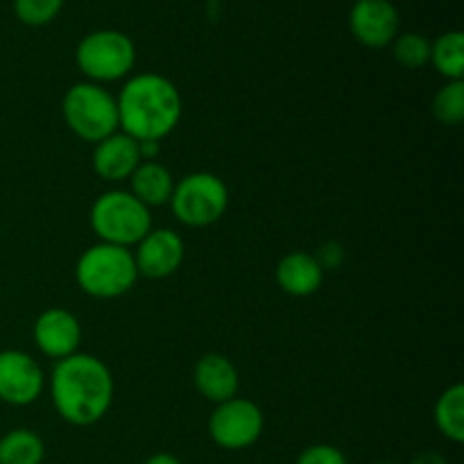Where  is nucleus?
Returning a JSON list of instances; mask_svg holds the SVG:
<instances>
[{
    "mask_svg": "<svg viewBox=\"0 0 464 464\" xmlns=\"http://www.w3.org/2000/svg\"><path fill=\"white\" fill-rule=\"evenodd\" d=\"M50 399L66 424L93 426L113 403L111 370L93 353H72L50 372Z\"/></svg>",
    "mask_w": 464,
    "mask_h": 464,
    "instance_id": "1",
    "label": "nucleus"
},
{
    "mask_svg": "<svg viewBox=\"0 0 464 464\" xmlns=\"http://www.w3.org/2000/svg\"><path fill=\"white\" fill-rule=\"evenodd\" d=\"M121 131L139 143H161L179 125L184 102L175 82L159 72H139L127 77L116 98Z\"/></svg>",
    "mask_w": 464,
    "mask_h": 464,
    "instance_id": "2",
    "label": "nucleus"
},
{
    "mask_svg": "<svg viewBox=\"0 0 464 464\" xmlns=\"http://www.w3.org/2000/svg\"><path fill=\"white\" fill-rule=\"evenodd\" d=\"M75 281L80 290L95 299H116L130 293L139 281L130 247L95 243L77 258Z\"/></svg>",
    "mask_w": 464,
    "mask_h": 464,
    "instance_id": "3",
    "label": "nucleus"
},
{
    "mask_svg": "<svg viewBox=\"0 0 464 464\" xmlns=\"http://www.w3.org/2000/svg\"><path fill=\"white\" fill-rule=\"evenodd\" d=\"M89 222L98 243L136 247L152 229V213L130 190L113 188L98 195L91 204Z\"/></svg>",
    "mask_w": 464,
    "mask_h": 464,
    "instance_id": "4",
    "label": "nucleus"
},
{
    "mask_svg": "<svg viewBox=\"0 0 464 464\" xmlns=\"http://www.w3.org/2000/svg\"><path fill=\"white\" fill-rule=\"evenodd\" d=\"M62 116L68 130L84 143H100L121 130L116 98L95 82H77L62 100Z\"/></svg>",
    "mask_w": 464,
    "mask_h": 464,
    "instance_id": "5",
    "label": "nucleus"
},
{
    "mask_svg": "<svg viewBox=\"0 0 464 464\" xmlns=\"http://www.w3.org/2000/svg\"><path fill=\"white\" fill-rule=\"evenodd\" d=\"M75 63L86 82L109 84L127 80L136 66V45L121 30H95L80 39Z\"/></svg>",
    "mask_w": 464,
    "mask_h": 464,
    "instance_id": "6",
    "label": "nucleus"
},
{
    "mask_svg": "<svg viewBox=\"0 0 464 464\" xmlns=\"http://www.w3.org/2000/svg\"><path fill=\"white\" fill-rule=\"evenodd\" d=\"M170 208L177 220L193 229L216 225L229 208V188L213 172H190L175 181Z\"/></svg>",
    "mask_w": 464,
    "mask_h": 464,
    "instance_id": "7",
    "label": "nucleus"
},
{
    "mask_svg": "<svg viewBox=\"0 0 464 464\" xmlns=\"http://www.w3.org/2000/svg\"><path fill=\"white\" fill-rule=\"evenodd\" d=\"M266 430L261 406L249 399L234 397L218 403L208 417V438L225 451H243L254 447Z\"/></svg>",
    "mask_w": 464,
    "mask_h": 464,
    "instance_id": "8",
    "label": "nucleus"
},
{
    "mask_svg": "<svg viewBox=\"0 0 464 464\" xmlns=\"http://www.w3.org/2000/svg\"><path fill=\"white\" fill-rule=\"evenodd\" d=\"M44 367L27 352H0V401L7 406H30L44 394Z\"/></svg>",
    "mask_w": 464,
    "mask_h": 464,
    "instance_id": "9",
    "label": "nucleus"
},
{
    "mask_svg": "<svg viewBox=\"0 0 464 464\" xmlns=\"http://www.w3.org/2000/svg\"><path fill=\"white\" fill-rule=\"evenodd\" d=\"M401 16L392 0H356L349 9V32L365 48H388L399 34Z\"/></svg>",
    "mask_w": 464,
    "mask_h": 464,
    "instance_id": "10",
    "label": "nucleus"
},
{
    "mask_svg": "<svg viewBox=\"0 0 464 464\" xmlns=\"http://www.w3.org/2000/svg\"><path fill=\"white\" fill-rule=\"evenodd\" d=\"M136 261L139 276L148 279H168L181 267L186 256V245L177 231L168 227H157L150 229L140 238L136 249H131Z\"/></svg>",
    "mask_w": 464,
    "mask_h": 464,
    "instance_id": "11",
    "label": "nucleus"
},
{
    "mask_svg": "<svg viewBox=\"0 0 464 464\" xmlns=\"http://www.w3.org/2000/svg\"><path fill=\"white\" fill-rule=\"evenodd\" d=\"M32 335H34V344L44 356L62 361V358L77 353V349H80L82 324L66 308H45L36 317Z\"/></svg>",
    "mask_w": 464,
    "mask_h": 464,
    "instance_id": "12",
    "label": "nucleus"
},
{
    "mask_svg": "<svg viewBox=\"0 0 464 464\" xmlns=\"http://www.w3.org/2000/svg\"><path fill=\"white\" fill-rule=\"evenodd\" d=\"M140 161L143 159H140L139 140L121 130L95 143L93 157H91L95 175L104 181H111V184L130 179L136 168L140 166Z\"/></svg>",
    "mask_w": 464,
    "mask_h": 464,
    "instance_id": "13",
    "label": "nucleus"
},
{
    "mask_svg": "<svg viewBox=\"0 0 464 464\" xmlns=\"http://www.w3.org/2000/svg\"><path fill=\"white\" fill-rule=\"evenodd\" d=\"M193 385L207 401L222 403L238 397L240 376L234 362L222 353H204L193 370Z\"/></svg>",
    "mask_w": 464,
    "mask_h": 464,
    "instance_id": "14",
    "label": "nucleus"
},
{
    "mask_svg": "<svg viewBox=\"0 0 464 464\" xmlns=\"http://www.w3.org/2000/svg\"><path fill=\"white\" fill-rule=\"evenodd\" d=\"M276 285L290 297H311L322 288L324 270L311 252H290L276 263Z\"/></svg>",
    "mask_w": 464,
    "mask_h": 464,
    "instance_id": "15",
    "label": "nucleus"
},
{
    "mask_svg": "<svg viewBox=\"0 0 464 464\" xmlns=\"http://www.w3.org/2000/svg\"><path fill=\"white\" fill-rule=\"evenodd\" d=\"M127 181H130V193L148 208L168 204L175 190V177L159 161H140Z\"/></svg>",
    "mask_w": 464,
    "mask_h": 464,
    "instance_id": "16",
    "label": "nucleus"
},
{
    "mask_svg": "<svg viewBox=\"0 0 464 464\" xmlns=\"http://www.w3.org/2000/svg\"><path fill=\"white\" fill-rule=\"evenodd\" d=\"M45 442L36 430L14 429L0 438V464H44Z\"/></svg>",
    "mask_w": 464,
    "mask_h": 464,
    "instance_id": "17",
    "label": "nucleus"
},
{
    "mask_svg": "<svg viewBox=\"0 0 464 464\" xmlns=\"http://www.w3.org/2000/svg\"><path fill=\"white\" fill-rule=\"evenodd\" d=\"M435 426L440 433L453 444L464 442V388L462 383H453L444 390L435 401L433 411Z\"/></svg>",
    "mask_w": 464,
    "mask_h": 464,
    "instance_id": "18",
    "label": "nucleus"
},
{
    "mask_svg": "<svg viewBox=\"0 0 464 464\" xmlns=\"http://www.w3.org/2000/svg\"><path fill=\"white\" fill-rule=\"evenodd\" d=\"M430 63L447 82L464 77V34L460 30H449L430 41Z\"/></svg>",
    "mask_w": 464,
    "mask_h": 464,
    "instance_id": "19",
    "label": "nucleus"
},
{
    "mask_svg": "<svg viewBox=\"0 0 464 464\" xmlns=\"http://www.w3.org/2000/svg\"><path fill=\"white\" fill-rule=\"evenodd\" d=\"M392 57L406 71H420L430 63V41L420 32H406L397 34L392 41Z\"/></svg>",
    "mask_w": 464,
    "mask_h": 464,
    "instance_id": "20",
    "label": "nucleus"
},
{
    "mask_svg": "<svg viewBox=\"0 0 464 464\" xmlns=\"http://www.w3.org/2000/svg\"><path fill=\"white\" fill-rule=\"evenodd\" d=\"M435 121L447 127H458L464 121V80L447 82L433 98Z\"/></svg>",
    "mask_w": 464,
    "mask_h": 464,
    "instance_id": "21",
    "label": "nucleus"
},
{
    "mask_svg": "<svg viewBox=\"0 0 464 464\" xmlns=\"http://www.w3.org/2000/svg\"><path fill=\"white\" fill-rule=\"evenodd\" d=\"M63 0H14V14L23 25L44 27L59 16Z\"/></svg>",
    "mask_w": 464,
    "mask_h": 464,
    "instance_id": "22",
    "label": "nucleus"
},
{
    "mask_svg": "<svg viewBox=\"0 0 464 464\" xmlns=\"http://www.w3.org/2000/svg\"><path fill=\"white\" fill-rule=\"evenodd\" d=\"M295 464H349V460L334 444H311L299 453Z\"/></svg>",
    "mask_w": 464,
    "mask_h": 464,
    "instance_id": "23",
    "label": "nucleus"
},
{
    "mask_svg": "<svg viewBox=\"0 0 464 464\" xmlns=\"http://www.w3.org/2000/svg\"><path fill=\"white\" fill-rule=\"evenodd\" d=\"M315 258H317V263H320L322 270H324V272H326V270H334V267H338L340 263L344 261V249H343V245H338V243H324L320 249H317Z\"/></svg>",
    "mask_w": 464,
    "mask_h": 464,
    "instance_id": "24",
    "label": "nucleus"
},
{
    "mask_svg": "<svg viewBox=\"0 0 464 464\" xmlns=\"http://www.w3.org/2000/svg\"><path fill=\"white\" fill-rule=\"evenodd\" d=\"M411 464H449V460L438 451H421L412 458Z\"/></svg>",
    "mask_w": 464,
    "mask_h": 464,
    "instance_id": "25",
    "label": "nucleus"
},
{
    "mask_svg": "<svg viewBox=\"0 0 464 464\" xmlns=\"http://www.w3.org/2000/svg\"><path fill=\"white\" fill-rule=\"evenodd\" d=\"M143 464H181V460L172 456V453H154Z\"/></svg>",
    "mask_w": 464,
    "mask_h": 464,
    "instance_id": "26",
    "label": "nucleus"
},
{
    "mask_svg": "<svg viewBox=\"0 0 464 464\" xmlns=\"http://www.w3.org/2000/svg\"><path fill=\"white\" fill-rule=\"evenodd\" d=\"M374 464H397V462H374Z\"/></svg>",
    "mask_w": 464,
    "mask_h": 464,
    "instance_id": "27",
    "label": "nucleus"
}]
</instances>
